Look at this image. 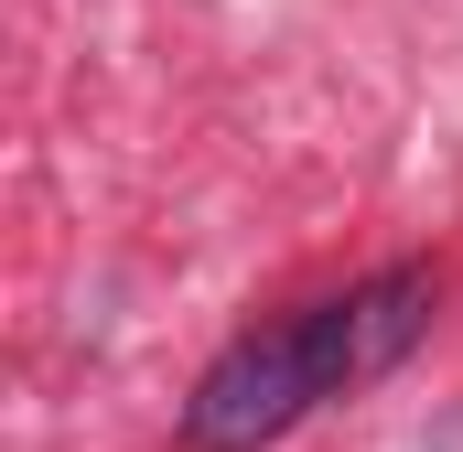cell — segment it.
Here are the masks:
<instances>
[{
    "label": "cell",
    "mask_w": 463,
    "mask_h": 452,
    "mask_svg": "<svg viewBox=\"0 0 463 452\" xmlns=\"http://www.w3.org/2000/svg\"><path fill=\"white\" fill-rule=\"evenodd\" d=\"M345 388H355L345 302H313V313H291V324L237 334L227 355L194 377V399H184V442H194V452H259V442H280L313 399H345Z\"/></svg>",
    "instance_id": "cell-1"
}]
</instances>
